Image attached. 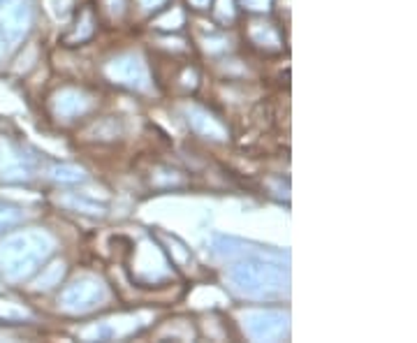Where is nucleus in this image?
I'll return each instance as SVG.
<instances>
[{
    "mask_svg": "<svg viewBox=\"0 0 417 343\" xmlns=\"http://www.w3.org/2000/svg\"><path fill=\"white\" fill-rule=\"evenodd\" d=\"M49 239L44 234H21L0 246V267L7 276L21 278L35 269V264L49 253Z\"/></svg>",
    "mask_w": 417,
    "mask_h": 343,
    "instance_id": "1",
    "label": "nucleus"
},
{
    "mask_svg": "<svg viewBox=\"0 0 417 343\" xmlns=\"http://www.w3.org/2000/svg\"><path fill=\"white\" fill-rule=\"evenodd\" d=\"M3 3H7V0H0V5H3Z\"/></svg>",
    "mask_w": 417,
    "mask_h": 343,
    "instance_id": "6",
    "label": "nucleus"
},
{
    "mask_svg": "<svg viewBox=\"0 0 417 343\" xmlns=\"http://www.w3.org/2000/svg\"><path fill=\"white\" fill-rule=\"evenodd\" d=\"M248 327L257 339H274L283 332V318L274 314H255L250 316Z\"/></svg>",
    "mask_w": 417,
    "mask_h": 343,
    "instance_id": "4",
    "label": "nucleus"
},
{
    "mask_svg": "<svg viewBox=\"0 0 417 343\" xmlns=\"http://www.w3.org/2000/svg\"><path fill=\"white\" fill-rule=\"evenodd\" d=\"M232 281L244 295L250 297H274L285 288V274L271 264H239L232 271Z\"/></svg>",
    "mask_w": 417,
    "mask_h": 343,
    "instance_id": "2",
    "label": "nucleus"
},
{
    "mask_svg": "<svg viewBox=\"0 0 417 343\" xmlns=\"http://www.w3.org/2000/svg\"><path fill=\"white\" fill-rule=\"evenodd\" d=\"M104 292L100 283H95V281H81V283H74L70 290L65 292V307L90 309L95 307V302H100Z\"/></svg>",
    "mask_w": 417,
    "mask_h": 343,
    "instance_id": "3",
    "label": "nucleus"
},
{
    "mask_svg": "<svg viewBox=\"0 0 417 343\" xmlns=\"http://www.w3.org/2000/svg\"><path fill=\"white\" fill-rule=\"evenodd\" d=\"M21 218V211L10 207V204H0V230H5V227L14 225L17 220Z\"/></svg>",
    "mask_w": 417,
    "mask_h": 343,
    "instance_id": "5",
    "label": "nucleus"
}]
</instances>
